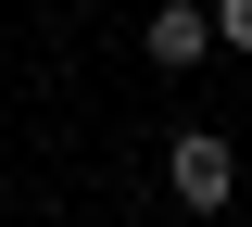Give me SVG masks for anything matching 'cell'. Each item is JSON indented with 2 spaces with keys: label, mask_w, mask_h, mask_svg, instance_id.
Returning <instances> with one entry per match:
<instances>
[{
  "label": "cell",
  "mask_w": 252,
  "mask_h": 227,
  "mask_svg": "<svg viewBox=\"0 0 252 227\" xmlns=\"http://www.w3.org/2000/svg\"><path fill=\"white\" fill-rule=\"evenodd\" d=\"M164 190H177V215H227V202H240V152H227L215 127H177V152H164Z\"/></svg>",
  "instance_id": "1"
},
{
  "label": "cell",
  "mask_w": 252,
  "mask_h": 227,
  "mask_svg": "<svg viewBox=\"0 0 252 227\" xmlns=\"http://www.w3.org/2000/svg\"><path fill=\"white\" fill-rule=\"evenodd\" d=\"M139 51H152V64H202V51H215V0H152V26H139Z\"/></svg>",
  "instance_id": "2"
},
{
  "label": "cell",
  "mask_w": 252,
  "mask_h": 227,
  "mask_svg": "<svg viewBox=\"0 0 252 227\" xmlns=\"http://www.w3.org/2000/svg\"><path fill=\"white\" fill-rule=\"evenodd\" d=\"M215 51H252V0H215Z\"/></svg>",
  "instance_id": "3"
}]
</instances>
